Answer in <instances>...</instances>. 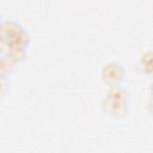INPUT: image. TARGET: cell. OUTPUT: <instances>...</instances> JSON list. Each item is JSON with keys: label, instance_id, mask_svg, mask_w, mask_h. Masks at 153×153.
Returning <instances> with one entry per match:
<instances>
[{"label": "cell", "instance_id": "cell-4", "mask_svg": "<svg viewBox=\"0 0 153 153\" xmlns=\"http://www.w3.org/2000/svg\"><path fill=\"white\" fill-rule=\"evenodd\" d=\"M147 109H148V112L153 116V97L151 96L149 99H148V103H147Z\"/></svg>", "mask_w": 153, "mask_h": 153}, {"label": "cell", "instance_id": "cell-2", "mask_svg": "<svg viewBox=\"0 0 153 153\" xmlns=\"http://www.w3.org/2000/svg\"><path fill=\"white\" fill-rule=\"evenodd\" d=\"M100 75L103 81L108 85V87L115 86V85H122V81L124 80L126 71L120 62L110 61L102 67Z\"/></svg>", "mask_w": 153, "mask_h": 153}, {"label": "cell", "instance_id": "cell-5", "mask_svg": "<svg viewBox=\"0 0 153 153\" xmlns=\"http://www.w3.org/2000/svg\"><path fill=\"white\" fill-rule=\"evenodd\" d=\"M149 93H151V96L153 97V80H152V82H151V85H149Z\"/></svg>", "mask_w": 153, "mask_h": 153}, {"label": "cell", "instance_id": "cell-1", "mask_svg": "<svg viewBox=\"0 0 153 153\" xmlns=\"http://www.w3.org/2000/svg\"><path fill=\"white\" fill-rule=\"evenodd\" d=\"M102 110L114 117L126 116L129 109V92L123 85L109 86L100 100Z\"/></svg>", "mask_w": 153, "mask_h": 153}, {"label": "cell", "instance_id": "cell-3", "mask_svg": "<svg viewBox=\"0 0 153 153\" xmlns=\"http://www.w3.org/2000/svg\"><path fill=\"white\" fill-rule=\"evenodd\" d=\"M136 66L141 73L147 75H153V49L146 50L140 56Z\"/></svg>", "mask_w": 153, "mask_h": 153}]
</instances>
